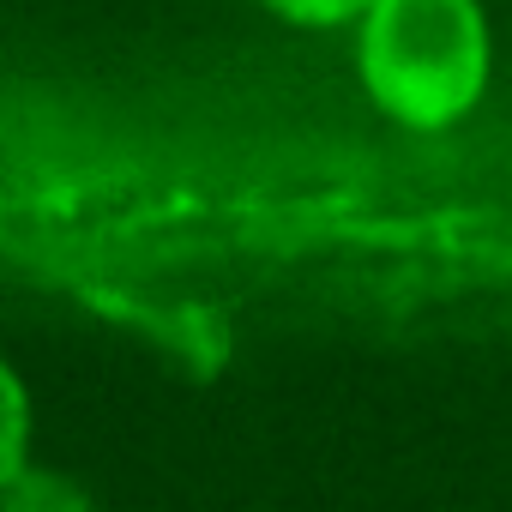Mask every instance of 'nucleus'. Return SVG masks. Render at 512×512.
I'll use <instances>...</instances> for the list:
<instances>
[{
    "instance_id": "f257e3e1",
    "label": "nucleus",
    "mask_w": 512,
    "mask_h": 512,
    "mask_svg": "<svg viewBox=\"0 0 512 512\" xmlns=\"http://www.w3.org/2000/svg\"><path fill=\"white\" fill-rule=\"evenodd\" d=\"M488 73L476 0H380L362 19V79L404 127L458 121Z\"/></svg>"
},
{
    "instance_id": "20e7f679",
    "label": "nucleus",
    "mask_w": 512,
    "mask_h": 512,
    "mask_svg": "<svg viewBox=\"0 0 512 512\" xmlns=\"http://www.w3.org/2000/svg\"><path fill=\"white\" fill-rule=\"evenodd\" d=\"M266 7L296 25H350V19H368L380 0H266Z\"/></svg>"
},
{
    "instance_id": "f03ea898",
    "label": "nucleus",
    "mask_w": 512,
    "mask_h": 512,
    "mask_svg": "<svg viewBox=\"0 0 512 512\" xmlns=\"http://www.w3.org/2000/svg\"><path fill=\"white\" fill-rule=\"evenodd\" d=\"M25 446H31V404H25V386L13 380V368L0 362V494L31 470Z\"/></svg>"
},
{
    "instance_id": "7ed1b4c3",
    "label": "nucleus",
    "mask_w": 512,
    "mask_h": 512,
    "mask_svg": "<svg viewBox=\"0 0 512 512\" xmlns=\"http://www.w3.org/2000/svg\"><path fill=\"white\" fill-rule=\"evenodd\" d=\"M0 512H103L79 482L55 476V470H25L7 494H0Z\"/></svg>"
}]
</instances>
